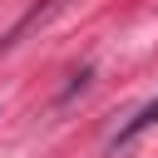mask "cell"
Returning <instances> with one entry per match:
<instances>
[{
  "label": "cell",
  "mask_w": 158,
  "mask_h": 158,
  "mask_svg": "<svg viewBox=\"0 0 158 158\" xmlns=\"http://www.w3.org/2000/svg\"><path fill=\"white\" fill-rule=\"evenodd\" d=\"M153 123H158V99H148V104H143V109H138V114H133V118H128V123L114 133V143H109V148H123V143H133V138H138L143 128H153Z\"/></svg>",
  "instance_id": "obj_1"
}]
</instances>
